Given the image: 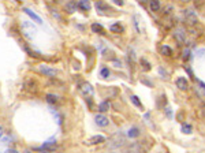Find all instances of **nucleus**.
<instances>
[{"label": "nucleus", "mask_w": 205, "mask_h": 153, "mask_svg": "<svg viewBox=\"0 0 205 153\" xmlns=\"http://www.w3.org/2000/svg\"><path fill=\"white\" fill-rule=\"evenodd\" d=\"M175 83H177V86L181 90H187V89H189V81L186 78H183V77H179Z\"/></svg>", "instance_id": "7"}, {"label": "nucleus", "mask_w": 205, "mask_h": 153, "mask_svg": "<svg viewBox=\"0 0 205 153\" xmlns=\"http://www.w3.org/2000/svg\"><path fill=\"white\" fill-rule=\"evenodd\" d=\"M22 31H23L25 36L29 37V38H33V37L36 36V33H37L34 25L30 23V22H28V21H23V22H22Z\"/></svg>", "instance_id": "3"}, {"label": "nucleus", "mask_w": 205, "mask_h": 153, "mask_svg": "<svg viewBox=\"0 0 205 153\" xmlns=\"http://www.w3.org/2000/svg\"><path fill=\"white\" fill-rule=\"evenodd\" d=\"M95 120H96V123H97L99 126H101V127H105V126L110 125V120H108V118H107V116H104V115H101V114L96 115Z\"/></svg>", "instance_id": "6"}, {"label": "nucleus", "mask_w": 205, "mask_h": 153, "mask_svg": "<svg viewBox=\"0 0 205 153\" xmlns=\"http://www.w3.org/2000/svg\"><path fill=\"white\" fill-rule=\"evenodd\" d=\"M140 1H142V3H146V1H150V0H140Z\"/></svg>", "instance_id": "33"}, {"label": "nucleus", "mask_w": 205, "mask_h": 153, "mask_svg": "<svg viewBox=\"0 0 205 153\" xmlns=\"http://www.w3.org/2000/svg\"><path fill=\"white\" fill-rule=\"evenodd\" d=\"M182 58H183V60H189L190 59V49H185V51H183V56H182Z\"/></svg>", "instance_id": "27"}, {"label": "nucleus", "mask_w": 205, "mask_h": 153, "mask_svg": "<svg viewBox=\"0 0 205 153\" xmlns=\"http://www.w3.org/2000/svg\"><path fill=\"white\" fill-rule=\"evenodd\" d=\"M174 38L177 40L179 45H183L186 43V30L183 28H177L174 31Z\"/></svg>", "instance_id": "4"}, {"label": "nucleus", "mask_w": 205, "mask_h": 153, "mask_svg": "<svg viewBox=\"0 0 205 153\" xmlns=\"http://www.w3.org/2000/svg\"><path fill=\"white\" fill-rule=\"evenodd\" d=\"M100 75H101L103 78H108V77H110V70H108V68H103V70L100 71Z\"/></svg>", "instance_id": "26"}, {"label": "nucleus", "mask_w": 205, "mask_h": 153, "mask_svg": "<svg viewBox=\"0 0 205 153\" xmlns=\"http://www.w3.org/2000/svg\"><path fill=\"white\" fill-rule=\"evenodd\" d=\"M110 107H111V104L108 101H103L101 104L99 105V111H101V112H105V111L110 110Z\"/></svg>", "instance_id": "21"}, {"label": "nucleus", "mask_w": 205, "mask_h": 153, "mask_svg": "<svg viewBox=\"0 0 205 153\" xmlns=\"http://www.w3.org/2000/svg\"><path fill=\"white\" fill-rule=\"evenodd\" d=\"M55 149H56V139H55V138H52V139L47 141L43 146L36 148V150H37V152H41V153H52Z\"/></svg>", "instance_id": "2"}, {"label": "nucleus", "mask_w": 205, "mask_h": 153, "mask_svg": "<svg viewBox=\"0 0 205 153\" xmlns=\"http://www.w3.org/2000/svg\"><path fill=\"white\" fill-rule=\"evenodd\" d=\"M200 112H201V116H204V118H205V104L201 107V110H200Z\"/></svg>", "instance_id": "30"}, {"label": "nucleus", "mask_w": 205, "mask_h": 153, "mask_svg": "<svg viewBox=\"0 0 205 153\" xmlns=\"http://www.w3.org/2000/svg\"><path fill=\"white\" fill-rule=\"evenodd\" d=\"M38 70H40V73L41 74H44L45 77H49V78H55L56 75H58V71L55 70V68H52V67H49V66H40L38 67Z\"/></svg>", "instance_id": "5"}, {"label": "nucleus", "mask_w": 205, "mask_h": 153, "mask_svg": "<svg viewBox=\"0 0 205 153\" xmlns=\"http://www.w3.org/2000/svg\"><path fill=\"white\" fill-rule=\"evenodd\" d=\"M103 142H105V137L104 135H95V137L89 138L86 141L88 145H96V144H103Z\"/></svg>", "instance_id": "8"}, {"label": "nucleus", "mask_w": 205, "mask_h": 153, "mask_svg": "<svg viewBox=\"0 0 205 153\" xmlns=\"http://www.w3.org/2000/svg\"><path fill=\"white\" fill-rule=\"evenodd\" d=\"M181 1H190V0H181Z\"/></svg>", "instance_id": "35"}, {"label": "nucleus", "mask_w": 205, "mask_h": 153, "mask_svg": "<svg viewBox=\"0 0 205 153\" xmlns=\"http://www.w3.org/2000/svg\"><path fill=\"white\" fill-rule=\"evenodd\" d=\"M110 30L114 31V33H122V31H123V26L119 23V22H115V23H112L110 26Z\"/></svg>", "instance_id": "14"}, {"label": "nucleus", "mask_w": 205, "mask_h": 153, "mask_svg": "<svg viewBox=\"0 0 205 153\" xmlns=\"http://www.w3.org/2000/svg\"><path fill=\"white\" fill-rule=\"evenodd\" d=\"M77 6H78V4L75 3V1H70V3L66 4V11L73 14L74 11H77Z\"/></svg>", "instance_id": "15"}, {"label": "nucleus", "mask_w": 205, "mask_h": 153, "mask_svg": "<svg viewBox=\"0 0 205 153\" xmlns=\"http://www.w3.org/2000/svg\"><path fill=\"white\" fill-rule=\"evenodd\" d=\"M92 30L95 31V33L104 34V29H103V26H101V25H99V23H93V25H92Z\"/></svg>", "instance_id": "18"}, {"label": "nucleus", "mask_w": 205, "mask_h": 153, "mask_svg": "<svg viewBox=\"0 0 205 153\" xmlns=\"http://www.w3.org/2000/svg\"><path fill=\"white\" fill-rule=\"evenodd\" d=\"M141 64H142V67H144V70H146V71L150 70V63L146 62L145 59H141Z\"/></svg>", "instance_id": "25"}, {"label": "nucleus", "mask_w": 205, "mask_h": 153, "mask_svg": "<svg viewBox=\"0 0 205 153\" xmlns=\"http://www.w3.org/2000/svg\"><path fill=\"white\" fill-rule=\"evenodd\" d=\"M150 10L154 12L160 11V1L159 0H150Z\"/></svg>", "instance_id": "16"}, {"label": "nucleus", "mask_w": 205, "mask_h": 153, "mask_svg": "<svg viewBox=\"0 0 205 153\" xmlns=\"http://www.w3.org/2000/svg\"><path fill=\"white\" fill-rule=\"evenodd\" d=\"M162 52L166 56H171V55H172V49H171L168 45H163V47H162Z\"/></svg>", "instance_id": "22"}, {"label": "nucleus", "mask_w": 205, "mask_h": 153, "mask_svg": "<svg viewBox=\"0 0 205 153\" xmlns=\"http://www.w3.org/2000/svg\"><path fill=\"white\" fill-rule=\"evenodd\" d=\"M140 19H141V18H140V15H134V25H135V29H137V31L138 33H141V28H140Z\"/></svg>", "instance_id": "23"}, {"label": "nucleus", "mask_w": 205, "mask_h": 153, "mask_svg": "<svg viewBox=\"0 0 205 153\" xmlns=\"http://www.w3.org/2000/svg\"><path fill=\"white\" fill-rule=\"evenodd\" d=\"M0 153H1V152H0Z\"/></svg>", "instance_id": "36"}, {"label": "nucleus", "mask_w": 205, "mask_h": 153, "mask_svg": "<svg viewBox=\"0 0 205 153\" xmlns=\"http://www.w3.org/2000/svg\"><path fill=\"white\" fill-rule=\"evenodd\" d=\"M81 92H82L86 97L88 96H89V97L93 96V88H92L89 83H82V85H81Z\"/></svg>", "instance_id": "10"}, {"label": "nucleus", "mask_w": 205, "mask_h": 153, "mask_svg": "<svg viewBox=\"0 0 205 153\" xmlns=\"http://www.w3.org/2000/svg\"><path fill=\"white\" fill-rule=\"evenodd\" d=\"M6 153H19V152H18L16 149H7V150H6Z\"/></svg>", "instance_id": "31"}, {"label": "nucleus", "mask_w": 205, "mask_h": 153, "mask_svg": "<svg viewBox=\"0 0 205 153\" xmlns=\"http://www.w3.org/2000/svg\"><path fill=\"white\" fill-rule=\"evenodd\" d=\"M23 153H32V152H30V150H25Z\"/></svg>", "instance_id": "34"}, {"label": "nucleus", "mask_w": 205, "mask_h": 153, "mask_svg": "<svg viewBox=\"0 0 205 153\" xmlns=\"http://www.w3.org/2000/svg\"><path fill=\"white\" fill-rule=\"evenodd\" d=\"M45 97H47V101L49 102V104H56V102L59 101V100H58V96H55V94H47V96H45Z\"/></svg>", "instance_id": "20"}, {"label": "nucleus", "mask_w": 205, "mask_h": 153, "mask_svg": "<svg viewBox=\"0 0 205 153\" xmlns=\"http://www.w3.org/2000/svg\"><path fill=\"white\" fill-rule=\"evenodd\" d=\"M183 18H185V22L189 25V26H194V25H197V22H198L197 14H196L193 10H190V8L183 10Z\"/></svg>", "instance_id": "1"}, {"label": "nucleus", "mask_w": 205, "mask_h": 153, "mask_svg": "<svg viewBox=\"0 0 205 153\" xmlns=\"http://www.w3.org/2000/svg\"><path fill=\"white\" fill-rule=\"evenodd\" d=\"M78 7L81 8V10H83V11H89L92 6H90V3H89V0H79Z\"/></svg>", "instance_id": "12"}, {"label": "nucleus", "mask_w": 205, "mask_h": 153, "mask_svg": "<svg viewBox=\"0 0 205 153\" xmlns=\"http://www.w3.org/2000/svg\"><path fill=\"white\" fill-rule=\"evenodd\" d=\"M182 133L191 134L193 133V127H191L190 125H187V123H183V125H182Z\"/></svg>", "instance_id": "19"}, {"label": "nucleus", "mask_w": 205, "mask_h": 153, "mask_svg": "<svg viewBox=\"0 0 205 153\" xmlns=\"http://www.w3.org/2000/svg\"><path fill=\"white\" fill-rule=\"evenodd\" d=\"M3 137V127H1V126H0V138Z\"/></svg>", "instance_id": "32"}, {"label": "nucleus", "mask_w": 205, "mask_h": 153, "mask_svg": "<svg viewBox=\"0 0 205 153\" xmlns=\"http://www.w3.org/2000/svg\"><path fill=\"white\" fill-rule=\"evenodd\" d=\"M140 134H141V131H140L138 127H131V129H129V131H127V137L137 138V137H140Z\"/></svg>", "instance_id": "11"}, {"label": "nucleus", "mask_w": 205, "mask_h": 153, "mask_svg": "<svg viewBox=\"0 0 205 153\" xmlns=\"http://www.w3.org/2000/svg\"><path fill=\"white\" fill-rule=\"evenodd\" d=\"M96 8L99 10V11H111V8L108 4H105L104 1H101V0H99L97 3H96Z\"/></svg>", "instance_id": "13"}, {"label": "nucleus", "mask_w": 205, "mask_h": 153, "mask_svg": "<svg viewBox=\"0 0 205 153\" xmlns=\"http://www.w3.org/2000/svg\"><path fill=\"white\" fill-rule=\"evenodd\" d=\"M131 101H133V104H134V105H137V107H140V108H142V104H141V101L138 100L137 96H131Z\"/></svg>", "instance_id": "24"}, {"label": "nucleus", "mask_w": 205, "mask_h": 153, "mask_svg": "<svg viewBox=\"0 0 205 153\" xmlns=\"http://www.w3.org/2000/svg\"><path fill=\"white\" fill-rule=\"evenodd\" d=\"M28 86H29V89H30V90H36V89H37V83L34 82V81H30V82H28Z\"/></svg>", "instance_id": "28"}, {"label": "nucleus", "mask_w": 205, "mask_h": 153, "mask_svg": "<svg viewBox=\"0 0 205 153\" xmlns=\"http://www.w3.org/2000/svg\"><path fill=\"white\" fill-rule=\"evenodd\" d=\"M114 3L116 4V6H123L125 1H123V0H114Z\"/></svg>", "instance_id": "29"}, {"label": "nucleus", "mask_w": 205, "mask_h": 153, "mask_svg": "<svg viewBox=\"0 0 205 153\" xmlns=\"http://www.w3.org/2000/svg\"><path fill=\"white\" fill-rule=\"evenodd\" d=\"M23 12H25V14H28V15L30 16V18H32V19L34 21V22H37V23H38V25H41V23H43V21H41V18H40V16L37 15L36 12H33L32 10H29V8H23Z\"/></svg>", "instance_id": "9"}, {"label": "nucleus", "mask_w": 205, "mask_h": 153, "mask_svg": "<svg viewBox=\"0 0 205 153\" xmlns=\"http://www.w3.org/2000/svg\"><path fill=\"white\" fill-rule=\"evenodd\" d=\"M200 86H201V88H196V93H197L201 98H204V100H205V85L202 82H200Z\"/></svg>", "instance_id": "17"}]
</instances>
